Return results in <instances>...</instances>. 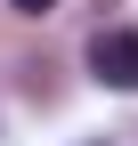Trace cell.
I'll use <instances>...</instances> for the list:
<instances>
[{
    "label": "cell",
    "instance_id": "6da1fadb",
    "mask_svg": "<svg viewBox=\"0 0 138 146\" xmlns=\"http://www.w3.org/2000/svg\"><path fill=\"white\" fill-rule=\"evenodd\" d=\"M90 73L114 81V89H138V33H130V25H106V33L90 41Z\"/></svg>",
    "mask_w": 138,
    "mask_h": 146
},
{
    "label": "cell",
    "instance_id": "7a4b0ae2",
    "mask_svg": "<svg viewBox=\"0 0 138 146\" xmlns=\"http://www.w3.org/2000/svg\"><path fill=\"white\" fill-rule=\"evenodd\" d=\"M8 8H16V16H49L57 0H8Z\"/></svg>",
    "mask_w": 138,
    "mask_h": 146
}]
</instances>
